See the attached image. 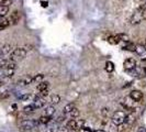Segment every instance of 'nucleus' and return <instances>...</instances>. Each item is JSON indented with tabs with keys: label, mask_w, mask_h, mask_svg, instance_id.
<instances>
[{
	"label": "nucleus",
	"mask_w": 146,
	"mask_h": 132,
	"mask_svg": "<svg viewBox=\"0 0 146 132\" xmlns=\"http://www.w3.org/2000/svg\"><path fill=\"white\" fill-rule=\"evenodd\" d=\"M130 97H131V99H133L135 103H139V101H142V100H143L144 95H143V93H142L141 90L135 89V90H132V91H131Z\"/></svg>",
	"instance_id": "39448f33"
},
{
	"label": "nucleus",
	"mask_w": 146,
	"mask_h": 132,
	"mask_svg": "<svg viewBox=\"0 0 146 132\" xmlns=\"http://www.w3.org/2000/svg\"><path fill=\"white\" fill-rule=\"evenodd\" d=\"M10 25V21L9 19H6V18H0V30H3L8 28Z\"/></svg>",
	"instance_id": "2eb2a0df"
},
{
	"label": "nucleus",
	"mask_w": 146,
	"mask_h": 132,
	"mask_svg": "<svg viewBox=\"0 0 146 132\" xmlns=\"http://www.w3.org/2000/svg\"><path fill=\"white\" fill-rule=\"evenodd\" d=\"M117 37L120 39V41H123V42H130L129 40H130V37L129 35H126L124 33H120V34H117Z\"/></svg>",
	"instance_id": "a878e982"
},
{
	"label": "nucleus",
	"mask_w": 146,
	"mask_h": 132,
	"mask_svg": "<svg viewBox=\"0 0 146 132\" xmlns=\"http://www.w3.org/2000/svg\"><path fill=\"white\" fill-rule=\"evenodd\" d=\"M43 78H44L43 74H36L35 76H33V79H34V81H37V83H41V81H43Z\"/></svg>",
	"instance_id": "2f4dec72"
},
{
	"label": "nucleus",
	"mask_w": 146,
	"mask_h": 132,
	"mask_svg": "<svg viewBox=\"0 0 146 132\" xmlns=\"http://www.w3.org/2000/svg\"><path fill=\"white\" fill-rule=\"evenodd\" d=\"M67 128L69 130H77L79 129L78 128V125H77V119H70L67 121Z\"/></svg>",
	"instance_id": "9b49d317"
},
{
	"label": "nucleus",
	"mask_w": 146,
	"mask_h": 132,
	"mask_svg": "<svg viewBox=\"0 0 146 132\" xmlns=\"http://www.w3.org/2000/svg\"><path fill=\"white\" fill-rule=\"evenodd\" d=\"M137 132H146V127H143V125H141V127H139L137 128V130H136Z\"/></svg>",
	"instance_id": "e433bc0d"
},
{
	"label": "nucleus",
	"mask_w": 146,
	"mask_h": 132,
	"mask_svg": "<svg viewBox=\"0 0 146 132\" xmlns=\"http://www.w3.org/2000/svg\"><path fill=\"white\" fill-rule=\"evenodd\" d=\"M75 108H76V107H75V103H67L65 107H64V112H65V113H69V112H72Z\"/></svg>",
	"instance_id": "aec40b11"
},
{
	"label": "nucleus",
	"mask_w": 146,
	"mask_h": 132,
	"mask_svg": "<svg viewBox=\"0 0 146 132\" xmlns=\"http://www.w3.org/2000/svg\"><path fill=\"white\" fill-rule=\"evenodd\" d=\"M70 113V116L73 119H77V118L79 117V115H80V112H79V110L77 109V108H75V109L72 111V112H69Z\"/></svg>",
	"instance_id": "c85d7f7f"
},
{
	"label": "nucleus",
	"mask_w": 146,
	"mask_h": 132,
	"mask_svg": "<svg viewBox=\"0 0 146 132\" xmlns=\"http://www.w3.org/2000/svg\"><path fill=\"white\" fill-rule=\"evenodd\" d=\"M146 52V46L145 45H142V44H137L136 47H135V53H137L139 55H143Z\"/></svg>",
	"instance_id": "dca6fc26"
},
{
	"label": "nucleus",
	"mask_w": 146,
	"mask_h": 132,
	"mask_svg": "<svg viewBox=\"0 0 146 132\" xmlns=\"http://www.w3.org/2000/svg\"><path fill=\"white\" fill-rule=\"evenodd\" d=\"M134 100L131 99V97L129 98V97H126L124 99V101H122V106L124 107L126 110H130V111H134L135 109V106H134Z\"/></svg>",
	"instance_id": "0eeeda50"
},
{
	"label": "nucleus",
	"mask_w": 146,
	"mask_h": 132,
	"mask_svg": "<svg viewBox=\"0 0 146 132\" xmlns=\"http://www.w3.org/2000/svg\"><path fill=\"white\" fill-rule=\"evenodd\" d=\"M145 46H146V39H145Z\"/></svg>",
	"instance_id": "ea45409f"
},
{
	"label": "nucleus",
	"mask_w": 146,
	"mask_h": 132,
	"mask_svg": "<svg viewBox=\"0 0 146 132\" xmlns=\"http://www.w3.org/2000/svg\"><path fill=\"white\" fill-rule=\"evenodd\" d=\"M32 98V95H30V94H24V95H22L19 97V99L22 100V101H27V100H30Z\"/></svg>",
	"instance_id": "473e14b6"
},
{
	"label": "nucleus",
	"mask_w": 146,
	"mask_h": 132,
	"mask_svg": "<svg viewBox=\"0 0 146 132\" xmlns=\"http://www.w3.org/2000/svg\"><path fill=\"white\" fill-rule=\"evenodd\" d=\"M56 132H69V129L67 127H58Z\"/></svg>",
	"instance_id": "72a5a7b5"
},
{
	"label": "nucleus",
	"mask_w": 146,
	"mask_h": 132,
	"mask_svg": "<svg viewBox=\"0 0 146 132\" xmlns=\"http://www.w3.org/2000/svg\"><path fill=\"white\" fill-rule=\"evenodd\" d=\"M11 45H9V44H7V45H5V46H2L1 49H0V52H1V54L2 55H5V54H8L9 52H11Z\"/></svg>",
	"instance_id": "5701e85b"
},
{
	"label": "nucleus",
	"mask_w": 146,
	"mask_h": 132,
	"mask_svg": "<svg viewBox=\"0 0 146 132\" xmlns=\"http://www.w3.org/2000/svg\"><path fill=\"white\" fill-rule=\"evenodd\" d=\"M51 121H52V119H51V117H48V116H42V117L38 118V122H40L41 125H48Z\"/></svg>",
	"instance_id": "a211bd4d"
},
{
	"label": "nucleus",
	"mask_w": 146,
	"mask_h": 132,
	"mask_svg": "<svg viewBox=\"0 0 146 132\" xmlns=\"http://www.w3.org/2000/svg\"><path fill=\"white\" fill-rule=\"evenodd\" d=\"M142 20H143V18H142V12H141L139 10H137L136 12H134V13L132 15L131 19H130V22H131V24L135 25V24H139Z\"/></svg>",
	"instance_id": "6e6552de"
},
{
	"label": "nucleus",
	"mask_w": 146,
	"mask_h": 132,
	"mask_svg": "<svg viewBox=\"0 0 146 132\" xmlns=\"http://www.w3.org/2000/svg\"><path fill=\"white\" fill-rule=\"evenodd\" d=\"M27 56V50L23 47H17L10 54V61L15 62V61H21Z\"/></svg>",
	"instance_id": "f257e3e1"
},
{
	"label": "nucleus",
	"mask_w": 146,
	"mask_h": 132,
	"mask_svg": "<svg viewBox=\"0 0 146 132\" xmlns=\"http://www.w3.org/2000/svg\"><path fill=\"white\" fill-rule=\"evenodd\" d=\"M50 103H53V105H57V103H60V96L57 95V94H53L50 97Z\"/></svg>",
	"instance_id": "4468645a"
},
{
	"label": "nucleus",
	"mask_w": 146,
	"mask_h": 132,
	"mask_svg": "<svg viewBox=\"0 0 146 132\" xmlns=\"http://www.w3.org/2000/svg\"><path fill=\"white\" fill-rule=\"evenodd\" d=\"M35 108H34V106L31 103V105H28V106H25L24 108H23V112L24 113H32V112H34L35 111Z\"/></svg>",
	"instance_id": "412c9836"
},
{
	"label": "nucleus",
	"mask_w": 146,
	"mask_h": 132,
	"mask_svg": "<svg viewBox=\"0 0 146 132\" xmlns=\"http://www.w3.org/2000/svg\"><path fill=\"white\" fill-rule=\"evenodd\" d=\"M130 127L131 125H127V123H125V122H123V123H121V125H117V132H129L130 131Z\"/></svg>",
	"instance_id": "ddd939ff"
},
{
	"label": "nucleus",
	"mask_w": 146,
	"mask_h": 132,
	"mask_svg": "<svg viewBox=\"0 0 146 132\" xmlns=\"http://www.w3.org/2000/svg\"><path fill=\"white\" fill-rule=\"evenodd\" d=\"M45 103H46V101H45V99H44L43 97H36L35 99H34V101H33V106H34V108L35 109H41V108H43L44 106H45Z\"/></svg>",
	"instance_id": "1a4fd4ad"
},
{
	"label": "nucleus",
	"mask_w": 146,
	"mask_h": 132,
	"mask_svg": "<svg viewBox=\"0 0 146 132\" xmlns=\"http://www.w3.org/2000/svg\"><path fill=\"white\" fill-rule=\"evenodd\" d=\"M124 122L125 123H127V125H132L134 122H135V116H134L133 113H127V115H125Z\"/></svg>",
	"instance_id": "f8f14e48"
},
{
	"label": "nucleus",
	"mask_w": 146,
	"mask_h": 132,
	"mask_svg": "<svg viewBox=\"0 0 146 132\" xmlns=\"http://www.w3.org/2000/svg\"><path fill=\"white\" fill-rule=\"evenodd\" d=\"M135 47H136V44L132 43V42H126V44L123 46L124 50L130 52H135Z\"/></svg>",
	"instance_id": "6ab92c4d"
},
{
	"label": "nucleus",
	"mask_w": 146,
	"mask_h": 132,
	"mask_svg": "<svg viewBox=\"0 0 146 132\" xmlns=\"http://www.w3.org/2000/svg\"><path fill=\"white\" fill-rule=\"evenodd\" d=\"M106 71L108 72V73H112L113 71H114V64L112 63V62H107L106 63Z\"/></svg>",
	"instance_id": "b1692460"
},
{
	"label": "nucleus",
	"mask_w": 146,
	"mask_h": 132,
	"mask_svg": "<svg viewBox=\"0 0 146 132\" xmlns=\"http://www.w3.org/2000/svg\"><path fill=\"white\" fill-rule=\"evenodd\" d=\"M38 120H30V119H25V120H22L20 122V127H21L23 130H32L34 128H36L38 125Z\"/></svg>",
	"instance_id": "f03ea898"
},
{
	"label": "nucleus",
	"mask_w": 146,
	"mask_h": 132,
	"mask_svg": "<svg viewBox=\"0 0 146 132\" xmlns=\"http://www.w3.org/2000/svg\"><path fill=\"white\" fill-rule=\"evenodd\" d=\"M79 132H92V130H90L89 128H85V127H82L79 129Z\"/></svg>",
	"instance_id": "c9c22d12"
},
{
	"label": "nucleus",
	"mask_w": 146,
	"mask_h": 132,
	"mask_svg": "<svg viewBox=\"0 0 146 132\" xmlns=\"http://www.w3.org/2000/svg\"><path fill=\"white\" fill-rule=\"evenodd\" d=\"M50 87V83L47 81H41L38 85H37V90L38 91H42V90H46Z\"/></svg>",
	"instance_id": "f3484780"
},
{
	"label": "nucleus",
	"mask_w": 146,
	"mask_h": 132,
	"mask_svg": "<svg viewBox=\"0 0 146 132\" xmlns=\"http://www.w3.org/2000/svg\"><path fill=\"white\" fill-rule=\"evenodd\" d=\"M9 21H10V23H12V24H18V22L20 21V13H19V11H15L11 15Z\"/></svg>",
	"instance_id": "9d476101"
},
{
	"label": "nucleus",
	"mask_w": 146,
	"mask_h": 132,
	"mask_svg": "<svg viewBox=\"0 0 146 132\" xmlns=\"http://www.w3.org/2000/svg\"><path fill=\"white\" fill-rule=\"evenodd\" d=\"M124 120H125V113L123 112V111H120V110L114 111L113 115H112V117H111V121L117 125L123 123Z\"/></svg>",
	"instance_id": "7ed1b4c3"
},
{
	"label": "nucleus",
	"mask_w": 146,
	"mask_h": 132,
	"mask_svg": "<svg viewBox=\"0 0 146 132\" xmlns=\"http://www.w3.org/2000/svg\"><path fill=\"white\" fill-rule=\"evenodd\" d=\"M64 120H65V117H64V116H59V117L56 119L57 122H62V121H64Z\"/></svg>",
	"instance_id": "4c0bfd02"
},
{
	"label": "nucleus",
	"mask_w": 146,
	"mask_h": 132,
	"mask_svg": "<svg viewBox=\"0 0 146 132\" xmlns=\"http://www.w3.org/2000/svg\"><path fill=\"white\" fill-rule=\"evenodd\" d=\"M48 95V89H46V90H42V91H40V97H45V96H47Z\"/></svg>",
	"instance_id": "f704fd0d"
},
{
	"label": "nucleus",
	"mask_w": 146,
	"mask_h": 132,
	"mask_svg": "<svg viewBox=\"0 0 146 132\" xmlns=\"http://www.w3.org/2000/svg\"><path fill=\"white\" fill-rule=\"evenodd\" d=\"M101 115H102V117L104 119H108L110 117V110L109 108H103L101 109Z\"/></svg>",
	"instance_id": "bb28decb"
},
{
	"label": "nucleus",
	"mask_w": 146,
	"mask_h": 132,
	"mask_svg": "<svg viewBox=\"0 0 146 132\" xmlns=\"http://www.w3.org/2000/svg\"><path fill=\"white\" fill-rule=\"evenodd\" d=\"M33 81H34L33 76H31V75H25V76H23L22 78H20V79L18 81V85H20V86H29L30 84H32Z\"/></svg>",
	"instance_id": "423d86ee"
},
{
	"label": "nucleus",
	"mask_w": 146,
	"mask_h": 132,
	"mask_svg": "<svg viewBox=\"0 0 146 132\" xmlns=\"http://www.w3.org/2000/svg\"><path fill=\"white\" fill-rule=\"evenodd\" d=\"M8 12H9V8L8 7H0V18H3Z\"/></svg>",
	"instance_id": "cd10ccee"
},
{
	"label": "nucleus",
	"mask_w": 146,
	"mask_h": 132,
	"mask_svg": "<svg viewBox=\"0 0 146 132\" xmlns=\"http://www.w3.org/2000/svg\"><path fill=\"white\" fill-rule=\"evenodd\" d=\"M123 66H124L125 71L131 72L136 67V61L134 59H126L124 61V63H123Z\"/></svg>",
	"instance_id": "20e7f679"
},
{
	"label": "nucleus",
	"mask_w": 146,
	"mask_h": 132,
	"mask_svg": "<svg viewBox=\"0 0 146 132\" xmlns=\"http://www.w3.org/2000/svg\"><path fill=\"white\" fill-rule=\"evenodd\" d=\"M92 132H107V131H104L102 129H98V130H95V131H92Z\"/></svg>",
	"instance_id": "58836bf2"
},
{
	"label": "nucleus",
	"mask_w": 146,
	"mask_h": 132,
	"mask_svg": "<svg viewBox=\"0 0 146 132\" xmlns=\"http://www.w3.org/2000/svg\"><path fill=\"white\" fill-rule=\"evenodd\" d=\"M139 10L141 11V12H142V18H143L144 20H146V5H143V6H141Z\"/></svg>",
	"instance_id": "7c9ffc66"
},
{
	"label": "nucleus",
	"mask_w": 146,
	"mask_h": 132,
	"mask_svg": "<svg viewBox=\"0 0 146 132\" xmlns=\"http://www.w3.org/2000/svg\"><path fill=\"white\" fill-rule=\"evenodd\" d=\"M54 113H55V108H54L53 106H48V107H46V109H45V116L52 117Z\"/></svg>",
	"instance_id": "4be33fe9"
},
{
	"label": "nucleus",
	"mask_w": 146,
	"mask_h": 132,
	"mask_svg": "<svg viewBox=\"0 0 146 132\" xmlns=\"http://www.w3.org/2000/svg\"><path fill=\"white\" fill-rule=\"evenodd\" d=\"M0 84H1V81H0Z\"/></svg>",
	"instance_id": "a19ab883"
},
{
	"label": "nucleus",
	"mask_w": 146,
	"mask_h": 132,
	"mask_svg": "<svg viewBox=\"0 0 146 132\" xmlns=\"http://www.w3.org/2000/svg\"><path fill=\"white\" fill-rule=\"evenodd\" d=\"M108 41H109L110 44H113V45H115V44H117V43H120V42H121L117 35H113V37H110L109 39H108Z\"/></svg>",
	"instance_id": "393cba45"
},
{
	"label": "nucleus",
	"mask_w": 146,
	"mask_h": 132,
	"mask_svg": "<svg viewBox=\"0 0 146 132\" xmlns=\"http://www.w3.org/2000/svg\"><path fill=\"white\" fill-rule=\"evenodd\" d=\"M12 3V0H1V2H0V7H8Z\"/></svg>",
	"instance_id": "c756f323"
}]
</instances>
